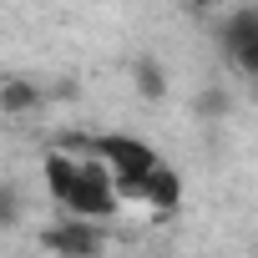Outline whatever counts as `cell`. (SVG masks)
<instances>
[{
  "label": "cell",
  "instance_id": "1",
  "mask_svg": "<svg viewBox=\"0 0 258 258\" xmlns=\"http://www.w3.org/2000/svg\"><path fill=\"white\" fill-rule=\"evenodd\" d=\"M46 187L76 218H111L116 192H121L116 187V172L106 162H71L66 152H51L46 157Z\"/></svg>",
  "mask_w": 258,
  "mask_h": 258
},
{
  "label": "cell",
  "instance_id": "2",
  "mask_svg": "<svg viewBox=\"0 0 258 258\" xmlns=\"http://www.w3.org/2000/svg\"><path fill=\"white\" fill-rule=\"evenodd\" d=\"M91 152L116 172V187L121 182H132V177H142V172H152L162 157L142 142V137H126V132H106V137H91Z\"/></svg>",
  "mask_w": 258,
  "mask_h": 258
},
{
  "label": "cell",
  "instance_id": "3",
  "mask_svg": "<svg viewBox=\"0 0 258 258\" xmlns=\"http://www.w3.org/2000/svg\"><path fill=\"white\" fill-rule=\"evenodd\" d=\"M223 51L238 71L258 76V6H243L223 21Z\"/></svg>",
  "mask_w": 258,
  "mask_h": 258
},
{
  "label": "cell",
  "instance_id": "4",
  "mask_svg": "<svg viewBox=\"0 0 258 258\" xmlns=\"http://www.w3.org/2000/svg\"><path fill=\"white\" fill-rule=\"evenodd\" d=\"M41 238H46V248H51V253H61V258H96V253H101V233L91 228V218L51 223Z\"/></svg>",
  "mask_w": 258,
  "mask_h": 258
},
{
  "label": "cell",
  "instance_id": "5",
  "mask_svg": "<svg viewBox=\"0 0 258 258\" xmlns=\"http://www.w3.org/2000/svg\"><path fill=\"white\" fill-rule=\"evenodd\" d=\"M121 192H132V198H142L147 208H177V198H182V177L167 167V162H157L152 172H142V177H132V182H121Z\"/></svg>",
  "mask_w": 258,
  "mask_h": 258
},
{
  "label": "cell",
  "instance_id": "6",
  "mask_svg": "<svg viewBox=\"0 0 258 258\" xmlns=\"http://www.w3.org/2000/svg\"><path fill=\"white\" fill-rule=\"evenodd\" d=\"M31 106H41V91L31 81H21V76L0 81V111H31Z\"/></svg>",
  "mask_w": 258,
  "mask_h": 258
},
{
  "label": "cell",
  "instance_id": "7",
  "mask_svg": "<svg viewBox=\"0 0 258 258\" xmlns=\"http://www.w3.org/2000/svg\"><path fill=\"white\" fill-rule=\"evenodd\" d=\"M132 81H137V91H142L147 101H162V96H167V76H162V66H157V61H137Z\"/></svg>",
  "mask_w": 258,
  "mask_h": 258
},
{
  "label": "cell",
  "instance_id": "8",
  "mask_svg": "<svg viewBox=\"0 0 258 258\" xmlns=\"http://www.w3.org/2000/svg\"><path fill=\"white\" fill-rule=\"evenodd\" d=\"M228 106H233V96H228L223 86H208V91L198 96V111H203L208 121H218V116H228Z\"/></svg>",
  "mask_w": 258,
  "mask_h": 258
},
{
  "label": "cell",
  "instance_id": "9",
  "mask_svg": "<svg viewBox=\"0 0 258 258\" xmlns=\"http://www.w3.org/2000/svg\"><path fill=\"white\" fill-rule=\"evenodd\" d=\"M21 218V198H16V187H0V228H11Z\"/></svg>",
  "mask_w": 258,
  "mask_h": 258
},
{
  "label": "cell",
  "instance_id": "10",
  "mask_svg": "<svg viewBox=\"0 0 258 258\" xmlns=\"http://www.w3.org/2000/svg\"><path fill=\"white\" fill-rule=\"evenodd\" d=\"M192 6H203V11H208V6H218V0H192Z\"/></svg>",
  "mask_w": 258,
  "mask_h": 258
},
{
  "label": "cell",
  "instance_id": "11",
  "mask_svg": "<svg viewBox=\"0 0 258 258\" xmlns=\"http://www.w3.org/2000/svg\"><path fill=\"white\" fill-rule=\"evenodd\" d=\"M253 96H258V76H253Z\"/></svg>",
  "mask_w": 258,
  "mask_h": 258
}]
</instances>
